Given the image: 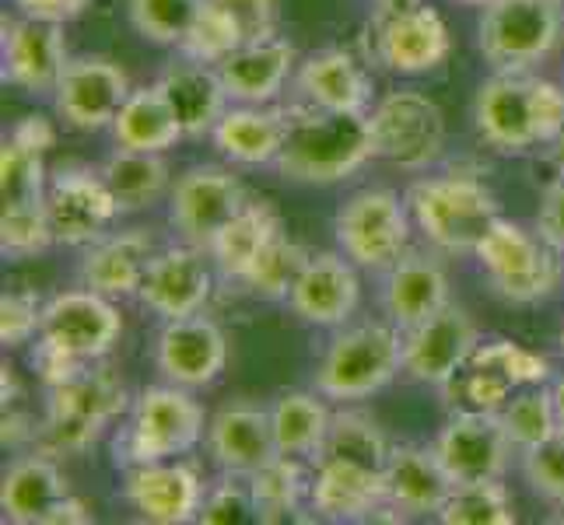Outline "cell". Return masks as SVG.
<instances>
[{
    "mask_svg": "<svg viewBox=\"0 0 564 525\" xmlns=\"http://www.w3.org/2000/svg\"><path fill=\"white\" fill-rule=\"evenodd\" d=\"M288 138L278 154V172L295 183H340L376 158L372 127L365 112H337L319 106H291Z\"/></svg>",
    "mask_w": 564,
    "mask_h": 525,
    "instance_id": "obj_1",
    "label": "cell"
},
{
    "mask_svg": "<svg viewBox=\"0 0 564 525\" xmlns=\"http://www.w3.org/2000/svg\"><path fill=\"white\" fill-rule=\"evenodd\" d=\"M477 130L498 151L522 154L554 144L564 130V88L527 70H498L477 91Z\"/></svg>",
    "mask_w": 564,
    "mask_h": 525,
    "instance_id": "obj_2",
    "label": "cell"
},
{
    "mask_svg": "<svg viewBox=\"0 0 564 525\" xmlns=\"http://www.w3.org/2000/svg\"><path fill=\"white\" fill-rule=\"evenodd\" d=\"M417 228L442 252H477L498 221V204L470 175H438L406 189Z\"/></svg>",
    "mask_w": 564,
    "mask_h": 525,
    "instance_id": "obj_3",
    "label": "cell"
},
{
    "mask_svg": "<svg viewBox=\"0 0 564 525\" xmlns=\"http://www.w3.org/2000/svg\"><path fill=\"white\" fill-rule=\"evenodd\" d=\"M204 438V411L183 385L144 389L133 403L130 427L116 438V462L144 466L189 452Z\"/></svg>",
    "mask_w": 564,
    "mask_h": 525,
    "instance_id": "obj_4",
    "label": "cell"
},
{
    "mask_svg": "<svg viewBox=\"0 0 564 525\" xmlns=\"http://www.w3.org/2000/svg\"><path fill=\"white\" fill-rule=\"evenodd\" d=\"M403 368V340L393 326L365 322L334 337L316 372V393L326 400H365L386 389Z\"/></svg>",
    "mask_w": 564,
    "mask_h": 525,
    "instance_id": "obj_5",
    "label": "cell"
},
{
    "mask_svg": "<svg viewBox=\"0 0 564 525\" xmlns=\"http://www.w3.org/2000/svg\"><path fill=\"white\" fill-rule=\"evenodd\" d=\"M127 406L123 385L106 368H82L74 379L50 389L46 420L39 445L46 452H85L102 435V427Z\"/></svg>",
    "mask_w": 564,
    "mask_h": 525,
    "instance_id": "obj_6",
    "label": "cell"
},
{
    "mask_svg": "<svg viewBox=\"0 0 564 525\" xmlns=\"http://www.w3.org/2000/svg\"><path fill=\"white\" fill-rule=\"evenodd\" d=\"M557 0H491L480 18V53L495 70H527L561 39Z\"/></svg>",
    "mask_w": 564,
    "mask_h": 525,
    "instance_id": "obj_7",
    "label": "cell"
},
{
    "mask_svg": "<svg viewBox=\"0 0 564 525\" xmlns=\"http://www.w3.org/2000/svg\"><path fill=\"white\" fill-rule=\"evenodd\" d=\"M554 252L557 249H551L540 236H530L527 228L498 218L474 256L488 270L491 287L505 302L533 305L557 287L561 266L554 260Z\"/></svg>",
    "mask_w": 564,
    "mask_h": 525,
    "instance_id": "obj_8",
    "label": "cell"
},
{
    "mask_svg": "<svg viewBox=\"0 0 564 525\" xmlns=\"http://www.w3.org/2000/svg\"><path fill=\"white\" fill-rule=\"evenodd\" d=\"M376 158L397 168H427L445 144L442 109L421 91H393L368 116Z\"/></svg>",
    "mask_w": 564,
    "mask_h": 525,
    "instance_id": "obj_9",
    "label": "cell"
},
{
    "mask_svg": "<svg viewBox=\"0 0 564 525\" xmlns=\"http://www.w3.org/2000/svg\"><path fill=\"white\" fill-rule=\"evenodd\" d=\"M344 256L365 270H389L406 249V210L393 189H361L334 221Z\"/></svg>",
    "mask_w": 564,
    "mask_h": 525,
    "instance_id": "obj_10",
    "label": "cell"
},
{
    "mask_svg": "<svg viewBox=\"0 0 564 525\" xmlns=\"http://www.w3.org/2000/svg\"><path fill=\"white\" fill-rule=\"evenodd\" d=\"M512 449L516 445L509 431H505L501 414L495 411L456 414L442 427V435L435 441V452L445 466V473L453 477V483L501 480Z\"/></svg>",
    "mask_w": 564,
    "mask_h": 525,
    "instance_id": "obj_11",
    "label": "cell"
},
{
    "mask_svg": "<svg viewBox=\"0 0 564 525\" xmlns=\"http://www.w3.org/2000/svg\"><path fill=\"white\" fill-rule=\"evenodd\" d=\"M246 207L242 186L228 168L218 165H197L186 175H180L176 189H172V225L180 236L197 245L210 249L218 231L236 218Z\"/></svg>",
    "mask_w": 564,
    "mask_h": 525,
    "instance_id": "obj_12",
    "label": "cell"
},
{
    "mask_svg": "<svg viewBox=\"0 0 564 525\" xmlns=\"http://www.w3.org/2000/svg\"><path fill=\"white\" fill-rule=\"evenodd\" d=\"M551 379L547 358L519 347L512 340L477 343L470 361L463 364V396L470 411H501L519 389L543 385Z\"/></svg>",
    "mask_w": 564,
    "mask_h": 525,
    "instance_id": "obj_13",
    "label": "cell"
},
{
    "mask_svg": "<svg viewBox=\"0 0 564 525\" xmlns=\"http://www.w3.org/2000/svg\"><path fill=\"white\" fill-rule=\"evenodd\" d=\"M120 313L112 302L99 291H64L43 308V329L39 337H46L61 350H67L77 361H99L109 354L112 343L120 340Z\"/></svg>",
    "mask_w": 564,
    "mask_h": 525,
    "instance_id": "obj_14",
    "label": "cell"
},
{
    "mask_svg": "<svg viewBox=\"0 0 564 525\" xmlns=\"http://www.w3.org/2000/svg\"><path fill=\"white\" fill-rule=\"evenodd\" d=\"M477 350V326L459 305H445L432 319L406 329L403 340V372L427 382V385H449L463 364Z\"/></svg>",
    "mask_w": 564,
    "mask_h": 525,
    "instance_id": "obj_15",
    "label": "cell"
},
{
    "mask_svg": "<svg viewBox=\"0 0 564 525\" xmlns=\"http://www.w3.org/2000/svg\"><path fill=\"white\" fill-rule=\"evenodd\" d=\"M46 210L53 225V239L64 245H95L106 239L109 225L120 214L112 189L102 172H61L46 189Z\"/></svg>",
    "mask_w": 564,
    "mask_h": 525,
    "instance_id": "obj_16",
    "label": "cell"
},
{
    "mask_svg": "<svg viewBox=\"0 0 564 525\" xmlns=\"http://www.w3.org/2000/svg\"><path fill=\"white\" fill-rule=\"evenodd\" d=\"M0 508L8 522L18 525H46V522H88L85 504L70 497L67 480L46 456L18 459L4 473Z\"/></svg>",
    "mask_w": 564,
    "mask_h": 525,
    "instance_id": "obj_17",
    "label": "cell"
},
{
    "mask_svg": "<svg viewBox=\"0 0 564 525\" xmlns=\"http://www.w3.org/2000/svg\"><path fill=\"white\" fill-rule=\"evenodd\" d=\"M127 99H130V81L123 67L102 61V56L67 61L61 85H56V109L77 130L112 127Z\"/></svg>",
    "mask_w": 564,
    "mask_h": 525,
    "instance_id": "obj_18",
    "label": "cell"
},
{
    "mask_svg": "<svg viewBox=\"0 0 564 525\" xmlns=\"http://www.w3.org/2000/svg\"><path fill=\"white\" fill-rule=\"evenodd\" d=\"M207 249L197 245H172L154 252V260L144 274L138 298L151 308L154 316L186 319L197 316L210 298V266L204 260Z\"/></svg>",
    "mask_w": 564,
    "mask_h": 525,
    "instance_id": "obj_19",
    "label": "cell"
},
{
    "mask_svg": "<svg viewBox=\"0 0 564 525\" xmlns=\"http://www.w3.org/2000/svg\"><path fill=\"white\" fill-rule=\"evenodd\" d=\"M154 361H159L169 382H176L183 389H200L225 372L228 343L221 329L200 313L186 319H169L159 333Z\"/></svg>",
    "mask_w": 564,
    "mask_h": 525,
    "instance_id": "obj_20",
    "label": "cell"
},
{
    "mask_svg": "<svg viewBox=\"0 0 564 525\" xmlns=\"http://www.w3.org/2000/svg\"><path fill=\"white\" fill-rule=\"evenodd\" d=\"M207 449L228 477H252L260 466L281 456L274 420L249 403H231L214 414L207 424Z\"/></svg>",
    "mask_w": 564,
    "mask_h": 525,
    "instance_id": "obj_21",
    "label": "cell"
},
{
    "mask_svg": "<svg viewBox=\"0 0 564 525\" xmlns=\"http://www.w3.org/2000/svg\"><path fill=\"white\" fill-rule=\"evenodd\" d=\"M67 67L64 35L56 22H8L4 18V81L29 95L56 91Z\"/></svg>",
    "mask_w": 564,
    "mask_h": 525,
    "instance_id": "obj_22",
    "label": "cell"
},
{
    "mask_svg": "<svg viewBox=\"0 0 564 525\" xmlns=\"http://www.w3.org/2000/svg\"><path fill=\"white\" fill-rule=\"evenodd\" d=\"M123 494L141 518L159 525H180L200 515L204 483L183 462H144L127 473Z\"/></svg>",
    "mask_w": 564,
    "mask_h": 525,
    "instance_id": "obj_23",
    "label": "cell"
},
{
    "mask_svg": "<svg viewBox=\"0 0 564 525\" xmlns=\"http://www.w3.org/2000/svg\"><path fill=\"white\" fill-rule=\"evenodd\" d=\"M361 298L355 263L337 256V252H316L308 256L302 277L291 287V308L313 326H344L355 316Z\"/></svg>",
    "mask_w": 564,
    "mask_h": 525,
    "instance_id": "obj_24",
    "label": "cell"
},
{
    "mask_svg": "<svg viewBox=\"0 0 564 525\" xmlns=\"http://www.w3.org/2000/svg\"><path fill=\"white\" fill-rule=\"evenodd\" d=\"M449 56V29L427 4L379 18V61L397 74H427Z\"/></svg>",
    "mask_w": 564,
    "mask_h": 525,
    "instance_id": "obj_25",
    "label": "cell"
},
{
    "mask_svg": "<svg viewBox=\"0 0 564 525\" xmlns=\"http://www.w3.org/2000/svg\"><path fill=\"white\" fill-rule=\"evenodd\" d=\"M382 483L386 504L403 515H438L456 488L438 452L421 449V445H400V449L389 452Z\"/></svg>",
    "mask_w": 564,
    "mask_h": 525,
    "instance_id": "obj_26",
    "label": "cell"
},
{
    "mask_svg": "<svg viewBox=\"0 0 564 525\" xmlns=\"http://www.w3.org/2000/svg\"><path fill=\"white\" fill-rule=\"evenodd\" d=\"M382 305L393 326L400 329H414L417 322L432 319L449 305V277H445V266L435 256H424V252H411V256H400L389 266L386 291H382Z\"/></svg>",
    "mask_w": 564,
    "mask_h": 525,
    "instance_id": "obj_27",
    "label": "cell"
},
{
    "mask_svg": "<svg viewBox=\"0 0 564 525\" xmlns=\"http://www.w3.org/2000/svg\"><path fill=\"white\" fill-rule=\"evenodd\" d=\"M308 501H313V512L329 522H361L389 508L382 473L334 459H316V480L308 488Z\"/></svg>",
    "mask_w": 564,
    "mask_h": 525,
    "instance_id": "obj_28",
    "label": "cell"
},
{
    "mask_svg": "<svg viewBox=\"0 0 564 525\" xmlns=\"http://www.w3.org/2000/svg\"><path fill=\"white\" fill-rule=\"evenodd\" d=\"M295 67V50L278 35L257 39V43H242L236 53H228L218 64V74L228 88V99L246 106H263L284 88Z\"/></svg>",
    "mask_w": 564,
    "mask_h": 525,
    "instance_id": "obj_29",
    "label": "cell"
},
{
    "mask_svg": "<svg viewBox=\"0 0 564 525\" xmlns=\"http://www.w3.org/2000/svg\"><path fill=\"white\" fill-rule=\"evenodd\" d=\"M154 88L165 95V102H169L172 116L180 120L186 138L214 133V127H218V120L225 116L228 88L221 81V74L204 67L200 61H189V56L183 64L165 67Z\"/></svg>",
    "mask_w": 564,
    "mask_h": 525,
    "instance_id": "obj_30",
    "label": "cell"
},
{
    "mask_svg": "<svg viewBox=\"0 0 564 525\" xmlns=\"http://www.w3.org/2000/svg\"><path fill=\"white\" fill-rule=\"evenodd\" d=\"M151 260H154L151 236L133 228L123 231V236H112L91 245V252L82 263V281L85 287L99 291L106 298H130L141 291Z\"/></svg>",
    "mask_w": 564,
    "mask_h": 525,
    "instance_id": "obj_31",
    "label": "cell"
},
{
    "mask_svg": "<svg viewBox=\"0 0 564 525\" xmlns=\"http://www.w3.org/2000/svg\"><path fill=\"white\" fill-rule=\"evenodd\" d=\"M299 88L313 106L337 112H365L372 99V81L365 67L344 50H323L308 56L299 70Z\"/></svg>",
    "mask_w": 564,
    "mask_h": 525,
    "instance_id": "obj_32",
    "label": "cell"
},
{
    "mask_svg": "<svg viewBox=\"0 0 564 525\" xmlns=\"http://www.w3.org/2000/svg\"><path fill=\"white\" fill-rule=\"evenodd\" d=\"M288 138V116L278 109L242 106L228 109L218 127H214V144L221 147L225 158L239 165H270Z\"/></svg>",
    "mask_w": 564,
    "mask_h": 525,
    "instance_id": "obj_33",
    "label": "cell"
},
{
    "mask_svg": "<svg viewBox=\"0 0 564 525\" xmlns=\"http://www.w3.org/2000/svg\"><path fill=\"white\" fill-rule=\"evenodd\" d=\"M281 231L284 228H281V218L274 214V207L246 204L236 218L218 231V239L210 242L207 256L228 281H242L249 274V266L257 263L260 252L274 242Z\"/></svg>",
    "mask_w": 564,
    "mask_h": 525,
    "instance_id": "obj_34",
    "label": "cell"
},
{
    "mask_svg": "<svg viewBox=\"0 0 564 525\" xmlns=\"http://www.w3.org/2000/svg\"><path fill=\"white\" fill-rule=\"evenodd\" d=\"M112 133H116V144L120 147L159 151V154L186 138L159 88L130 91V99L123 102L120 116L112 120Z\"/></svg>",
    "mask_w": 564,
    "mask_h": 525,
    "instance_id": "obj_35",
    "label": "cell"
},
{
    "mask_svg": "<svg viewBox=\"0 0 564 525\" xmlns=\"http://www.w3.org/2000/svg\"><path fill=\"white\" fill-rule=\"evenodd\" d=\"M102 179L112 189L120 210H144L162 200L169 189V165L159 151H130L120 147L102 165Z\"/></svg>",
    "mask_w": 564,
    "mask_h": 525,
    "instance_id": "obj_36",
    "label": "cell"
},
{
    "mask_svg": "<svg viewBox=\"0 0 564 525\" xmlns=\"http://www.w3.org/2000/svg\"><path fill=\"white\" fill-rule=\"evenodd\" d=\"M270 420H274V438L281 456L316 459L334 417H329L326 403L316 400L313 393H284L274 403V411H270Z\"/></svg>",
    "mask_w": 564,
    "mask_h": 525,
    "instance_id": "obj_37",
    "label": "cell"
},
{
    "mask_svg": "<svg viewBox=\"0 0 564 525\" xmlns=\"http://www.w3.org/2000/svg\"><path fill=\"white\" fill-rule=\"evenodd\" d=\"M389 441L382 435V427L358 411H344L329 420L326 441L316 459H334V462H347V466H361V470L372 473H386L389 462Z\"/></svg>",
    "mask_w": 564,
    "mask_h": 525,
    "instance_id": "obj_38",
    "label": "cell"
},
{
    "mask_svg": "<svg viewBox=\"0 0 564 525\" xmlns=\"http://www.w3.org/2000/svg\"><path fill=\"white\" fill-rule=\"evenodd\" d=\"M246 480H249V494H252V504H257L260 522L295 518L305 491L313 488V483L305 480V470L295 462V456L270 459L267 466H260V470Z\"/></svg>",
    "mask_w": 564,
    "mask_h": 525,
    "instance_id": "obj_39",
    "label": "cell"
},
{
    "mask_svg": "<svg viewBox=\"0 0 564 525\" xmlns=\"http://www.w3.org/2000/svg\"><path fill=\"white\" fill-rule=\"evenodd\" d=\"M438 518L445 525H516L509 491L498 480L456 483L449 501L442 504Z\"/></svg>",
    "mask_w": 564,
    "mask_h": 525,
    "instance_id": "obj_40",
    "label": "cell"
},
{
    "mask_svg": "<svg viewBox=\"0 0 564 525\" xmlns=\"http://www.w3.org/2000/svg\"><path fill=\"white\" fill-rule=\"evenodd\" d=\"M498 414H501L505 431H509V438H512V445L519 452L533 449V445H540L543 438H551L561 427L557 411H554V396L547 393V389H536V385L516 393Z\"/></svg>",
    "mask_w": 564,
    "mask_h": 525,
    "instance_id": "obj_41",
    "label": "cell"
},
{
    "mask_svg": "<svg viewBox=\"0 0 564 525\" xmlns=\"http://www.w3.org/2000/svg\"><path fill=\"white\" fill-rule=\"evenodd\" d=\"M308 263V252L291 242L284 231L270 242L257 263L249 266V274L242 277V284L252 291V295H263V298H288L291 287H295V281L302 277V270Z\"/></svg>",
    "mask_w": 564,
    "mask_h": 525,
    "instance_id": "obj_42",
    "label": "cell"
},
{
    "mask_svg": "<svg viewBox=\"0 0 564 525\" xmlns=\"http://www.w3.org/2000/svg\"><path fill=\"white\" fill-rule=\"evenodd\" d=\"M0 197H4V210L46 204L43 151L14 138L4 141V154H0Z\"/></svg>",
    "mask_w": 564,
    "mask_h": 525,
    "instance_id": "obj_43",
    "label": "cell"
},
{
    "mask_svg": "<svg viewBox=\"0 0 564 525\" xmlns=\"http://www.w3.org/2000/svg\"><path fill=\"white\" fill-rule=\"evenodd\" d=\"M204 0H130V22L144 39L162 46H183Z\"/></svg>",
    "mask_w": 564,
    "mask_h": 525,
    "instance_id": "obj_44",
    "label": "cell"
},
{
    "mask_svg": "<svg viewBox=\"0 0 564 525\" xmlns=\"http://www.w3.org/2000/svg\"><path fill=\"white\" fill-rule=\"evenodd\" d=\"M242 46V32L236 29V22L214 4V0H204L197 18L183 39V53L189 61H200V64H221L228 53H236Z\"/></svg>",
    "mask_w": 564,
    "mask_h": 525,
    "instance_id": "obj_45",
    "label": "cell"
},
{
    "mask_svg": "<svg viewBox=\"0 0 564 525\" xmlns=\"http://www.w3.org/2000/svg\"><path fill=\"white\" fill-rule=\"evenodd\" d=\"M50 242L56 239H53L46 204L4 210V218H0V245H4V256L25 260V256H35V252H46Z\"/></svg>",
    "mask_w": 564,
    "mask_h": 525,
    "instance_id": "obj_46",
    "label": "cell"
},
{
    "mask_svg": "<svg viewBox=\"0 0 564 525\" xmlns=\"http://www.w3.org/2000/svg\"><path fill=\"white\" fill-rule=\"evenodd\" d=\"M522 473H527L533 494L564 508V427L522 452Z\"/></svg>",
    "mask_w": 564,
    "mask_h": 525,
    "instance_id": "obj_47",
    "label": "cell"
},
{
    "mask_svg": "<svg viewBox=\"0 0 564 525\" xmlns=\"http://www.w3.org/2000/svg\"><path fill=\"white\" fill-rule=\"evenodd\" d=\"M257 518V504H252V494H249V483L236 480H225L218 483L200 504V515L197 522H207V525H239V522H252Z\"/></svg>",
    "mask_w": 564,
    "mask_h": 525,
    "instance_id": "obj_48",
    "label": "cell"
},
{
    "mask_svg": "<svg viewBox=\"0 0 564 525\" xmlns=\"http://www.w3.org/2000/svg\"><path fill=\"white\" fill-rule=\"evenodd\" d=\"M39 329H43V308H39V302L32 295H22V291H8L0 298V343L22 347Z\"/></svg>",
    "mask_w": 564,
    "mask_h": 525,
    "instance_id": "obj_49",
    "label": "cell"
},
{
    "mask_svg": "<svg viewBox=\"0 0 564 525\" xmlns=\"http://www.w3.org/2000/svg\"><path fill=\"white\" fill-rule=\"evenodd\" d=\"M236 29L242 32V43H257V39L274 35V0H214Z\"/></svg>",
    "mask_w": 564,
    "mask_h": 525,
    "instance_id": "obj_50",
    "label": "cell"
},
{
    "mask_svg": "<svg viewBox=\"0 0 564 525\" xmlns=\"http://www.w3.org/2000/svg\"><path fill=\"white\" fill-rule=\"evenodd\" d=\"M536 236L551 249L564 252V175L543 189L540 214H536Z\"/></svg>",
    "mask_w": 564,
    "mask_h": 525,
    "instance_id": "obj_51",
    "label": "cell"
},
{
    "mask_svg": "<svg viewBox=\"0 0 564 525\" xmlns=\"http://www.w3.org/2000/svg\"><path fill=\"white\" fill-rule=\"evenodd\" d=\"M88 361H77V358H70L67 350H61L56 343H50L46 337H39V343H35V350H32V368L39 375H43V382L53 389V385H61V382H67V379H74L77 372H82Z\"/></svg>",
    "mask_w": 564,
    "mask_h": 525,
    "instance_id": "obj_52",
    "label": "cell"
},
{
    "mask_svg": "<svg viewBox=\"0 0 564 525\" xmlns=\"http://www.w3.org/2000/svg\"><path fill=\"white\" fill-rule=\"evenodd\" d=\"M18 4H22V11L29 18L64 25V22H70V18H77L88 8V0H18Z\"/></svg>",
    "mask_w": 564,
    "mask_h": 525,
    "instance_id": "obj_53",
    "label": "cell"
},
{
    "mask_svg": "<svg viewBox=\"0 0 564 525\" xmlns=\"http://www.w3.org/2000/svg\"><path fill=\"white\" fill-rule=\"evenodd\" d=\"M11 138L35 147V151H50L53 141H56V133H53V127L43 120V116H25V120L11 130Z\"/></svg>",
    "mask_w": 564,
    "mask_h": 525,
    "instance_id": "obj_54",
    "label": "cell"
},
{
    "mask_svg": "<svg viewBox=\"0 0 564 525\" xmlns=\"http://www.w3.org/2000/svg\"><path fill=\"white\" fill-rule=\"evenodd\" d=\"M424 4V0H376V14L379 18H389V14H400V11H411Z\"/></svg>",
    "mask_w": 564,
    "mask_h": 525,
    "instance_id": "obj_55",
    "label": "cell"
},
{
    "mask_svg": "<svg viewBox=\"0 0 564 525\" xmlns=\"http://www.w3.org/2000/svg\"><path fill=\"white\" fill-rule=\"evenodd\" d=\"M551 396H554V411H557V420H561V427H564V375L554 382Z\"/></svg>",
    "mask_w": 564,
    "mask_h": 525,
    "instance_id": "obj_56",
    "label": "cell"
},
{
    "mask_svg": "<svg viewBox=\"0 0 564 525\" xmlns=\"http://www.w3.org/2000/svg\"><path fill=\"white\" fill-rule=\"evenodd\" d=\"M554 165H557V172L564 175V130L557 133V141H554Z\"/></svg>",
    "mask_w": 564,
    "mask_h": 525,
    "instance_id": "obj_57",
    "label": "cell"
},
{
    "mask_svg": "<svg viewBox=\"0 0 564 525\" xmlns=\"http://www.w3.org/2000/svg\"><path fill=\"white\" fill-rule=\"evenodd\" d=\"M459 4H466V8H488L491 0H459Z\"/></svg>",
    "mask_w": 564,
    "mask_h": 525,
    "instance_id": "obj_58",
    "label": "cell"
},
{
    "mask_svg": "<svg viewBox=\"0 0 564 525\" xmlns=\"http://www.w3.org/2000/svg\"><path fill=\"white\" fill-rule=\"evenodd\" d=\"M561 354H564V333H561Z\"/></svg>",
    "mask_w": 564,
    "mask_h": 525,
    "instance_id": "obj_59",
    "label": "cell"
},
{
    "mask_svg": "<svg viewBox=\"0 0 564 525\" xmlns=\"http://www.w3.org/2000/svg\"><path fill=\"white\" fill-rule=\"evenodd\" d=\"M557 4H564V0H557Z\"/></svg>",
    "mask_w": 564,
    "mask_h": 525,
    "instance_id": "obj_60",
    "label": "cell"
}]
</instances>
